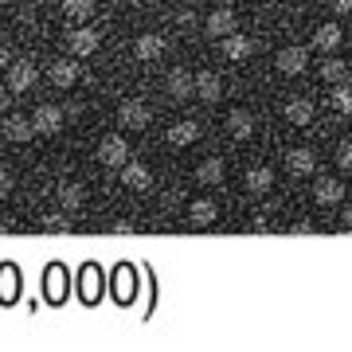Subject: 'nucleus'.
<instances>
[{
	"label": "nucleus",
	"mask_w": 352,
	"mask_h": 352,
	"mask_svg": "<svg viewBox=\"0 0 352 352\" xmlns=\"http://www.w3.org/2000/svg\"><path fill=\"white\" fill-rule=\"evenodd\" d=\"M12 188H16L12 173H8V168H0V200H8V196H12Z\"/></svg>",
	"instance_id": "nucleus-34"
},
{
	"label": "nucleus",
	"mask_w": 352,
	"mask_h": 352,
	"mask_svg": "<svg viewBox=\"0 0 352 352\" xmlns=\"http://www.w3.org/2000/svg\"><path fill=\"white\" fill-rule=\"evenodd\" d=\"M90 12H94V0H63V16L71 20H87Z\"/></svg>",
	"instance_id": "nucleus-31"
},
{
	"label": "nucleus",
	"mask_w": 352,
	"mask_h": 352,
	"mask_svg": "<svg viewBox=\"0 0 352 352\" xmlns=\"http://www.w3.org/2000/svg\"><path fill=\"white\" fill-rule=\"evenodd\" d=\"M133 55H138V59H145V63L161 59V55H164V39H161V36H149V32H145V36L133 39Z\"/></svg>",
	"instance_id": "nucleus-23"
},
{
	"label": "nucleus",
	"mask_w": 352,
	"mask_h": 352,
	"mask_svg": "<svg viewBox=\"0 0 352 352\" xmlns=\"http://www.w3.org/2000/svg\"><path fill=\"white\" fill-rule=\"evenodd\" d=\"M164 87H168V94H173V98H188L192 94V71H184V67H173V71H168V75H164Z\"/></svg>",
	"instance_id": "nucleus-21"
},
{
	"label": "nucleus",
	"mask_w": 352,
	"mask_h": 352,
	"mask_svg": "<svg viewBox=\"0 0 352 352\" xmlns=\"http://www.w3.org/2000/svg\"><path fill=\"white\" fill-rule=\"evenodd\" d=\"M43 231H51V235H67V231H71V219L59 215V212H47L43 215Z\"/></svg>",
	"instance_id": "nucleus-32"
},
{
	"label": "nucleus",
	"mask_w": 352,
	"mask_h": 352,
	"mask_svg": "<svg viewBox=\"0 0 352 352\" xmlns=\"http://www.w3.org/2000/svg\"><path fill=\"white\" fill-rule=\"evenodd\" d=\"M51 82L59 90H71L78 82V63L75 59H55V63H51Z\"/></svg>",
	"instance_id": "nucleus-19"
},
{
	"label": "nucleus",
	"mask_w": 352,
	"mask_h": 352,
	"mask_svg": "<svg viewBox=\"0 0 352 352\" xmlns=\"http://www.w3.org/2000/svg\"><path fill=\"white\" fill-rule=\"evenodd\" d=\"M43 294H47V302H63L67 298V270L59 263L43 274Z\"/></svg>",
	"instance_id": "nucleus-17"
},
{
	"label": "nucleus",
	"mask_w": 352,
	"mask_h": 352,
	"mask_svg": "<svg viewBox=\"0 0 352 352\" xmlns=\"http://www.w3.org/2000/svg\"><path fill=\"white\" fill-rule=\"evenodd\" d=\"M129 4H133V8H141V4H149V0H129Z\"/></svg>",
	"instance_id": "nucleus-42"
},
{
	"label": "nucleus",
	"mask_w": 352,
	"mask_h": 352,
	"mask_svg": "<svg viewBox=\"0 0 352 352\" xmlns=\"http://www.w3.org/2000/svg\"><path fill=\"white\" fill-rule=\"evenodd\" d=\"M78 294H82V302H98L102 298V270L98 266H82V274H78Z\"/></svg>",
	"instance_id": "nucleus-18"
},
{
	"label": "nucleus",
	"mask_w": 352,
	"mask_h": 352,
	"mask_svg": "<svg viewBox=\"0 0 352 352\" xmlns=\"http://www.w3.org/2000/svg\"><path fill=\"white\" fill-rule=\"evenodd\" d=\"M59 204H63L67 212H82L87 208V188L82 184H63L59 188Z\"/></svg>",
	"instance_id": "nucleus-28"
},
{
	"label": "nucleus",
	"mask_w": 352,
	"mask_h": 352,
	"mask_svg": "<svg viewBox=\"0 0 352 352\" xmlns=\"http://www.w3.org/2000/svg\"><path fill=\"white\" fill-rule=\"evenodd\" d=\"M0 133H4V141H12V145H24V141H32V118H24V113H8L4 118V126H0Z\"/></svg>",
	"instance_id": "nucleus-10"
},
{
	"label": "nucleus",
	"mask_w": 352,
	"mask_h": 352,
	"mask_svg": "<svg viewBox=\"0 0 352 352\" xmlns=\"http://www.w3.org/2000/svg\"><path fill=\"white\" fill-rule=\"evenodd\" d=\"M314 200L321 204V208H337L340 200H344V180H337V176H321L314 184Z\"/></svg>",
	"instance_id": "nucleus-9"
},
{
	"label": "nucleus",
	"mask_w": 352,
	"mask_h": 352,
	"mask_svg": "<svg viewBox=\"0 0 352 352\" xmlns=\"http://www.w3.org/2000/svg\"><path fill=\"white\" fill-rule=\"evenodd\" d=\"M32 129L43 133V138L59 133V129H63V110H59V106H36V113H32Z\"/></svg>",
	"instance_id": "nucleus-6"
},
{
	"label": "nucleus",
	"mask_w": 352,
	"mask_h": 352,
	"mask_svg": "<svg viewBox=\"0 0 352 352\" xmlns=\"http://www.w3.org/2000/svg\"><path fill=\"white\" fill-rule=\"evenodd\" d=\"M67 47H71V55H78V59H90V55L102 47V36L94 28H75V32L67 36Z\"/></svg>",
	"instance_id": "nucleus-3"
},
{
	"label": "nucleus",
	"mask_w": 352,
	"mask_h": 352,
	"mask_svg": "<svg viewBox=\"0 0 352 352\" xmlns=\"http://www.w3.org/2000/svg\"><path fill=\"white\" fill-rule=\"evenodd\" d=\"M113 235H133V223H129V219H118V223H113Z\"/></svg>",
	"instance_id": "nucleus-38"
},
{
	"label": "nucleus",
	"mask_w": 352,
	"mask_h": 352,
	"mask_svg": "<svg viewBox=\"0 0 352 352\" xmlns=\"http://www.w3.org/2000/svg\"><path fill=\"white\" fill-rule=\"evenodd\" d=\"M188 219H192L196 227H212L215 219H219V204H212V200H192Z\"/></svg>",
	"instance_id": "nucleus-25"
},
{
	"label": "nucleus",
	"mask_w": 352,
	"mask_h": 352,
	"mask_svg": "<svg viewBox=\"0 0 352 352\" xmlns=\"http://www.w3.org/2000/svg\"><path fill=\"white\" fill-rule=\"evenodd\" d=\"M314 168H317L314 149H305V145H298V149H289V153H286V173H289V176H309Z\"/></svg>",
	"instance_id": "nucleus-14"
},
{
	"label": "nucleus",
	"mask_w": 352,
	"mask_h": 352,
	"mask_svg": "<svg viewBox=\"0 0 352 352\" xmlns=\"http://www.w3.org/2000/svg\"><path fill=\"white\" fill-rule=\"evenodd\" d=\"M340 219H344V227H352V204L344 208V212H340Z\"/></svg>",
	"instance_id": "nucleus-40"
},
{
	"label": "nucleus",
	"mask_w": 352,
	"mask_h": 352,
	"mask_svg": "<svg viewBox=\"0 0 352 352\" xmlns=\"http://www.w3.org/2000/svg\"><path fill=\"white\" fill-rule=\"evenodd\" d=\"M286 122L289 126H309V122H314V102L309 98H289L286 102Z\"/></svg>",
	"instance_id": "nucleus-24"
},
{
	"label": "nucleus",
	"mask_w": 352,
	"mask_h": 352,
	"mask_svg": "<svg viewBox=\"0 0 352 352\" xmlns=\"http://www.w3.org/2000/svg\"><path fill=\"white\" fill-rule=\"evenodd\" d=\"M12 63V59H8V47H4V43H0V71H4V67Z\"/></svg>",
	"instance_id": "nucleus-39"
},
{
	"label": "nucleus",
	"mask_w": 352,
	"mask_h": 352,
	"mask_svg": "<svg viewBox=\"0 0 352 352\" xmlns=\"http://www.w3.org/2000/svg\"><path fill=\"white\" fill-rule=\"evenodd\" d=\"M118 173H122V184H126V188H133V192H145L153 184L149 164H141V161H126Z\"/></svg>",
	"instance_id": "nucleus-11"
},
{
	"label": "nucleus",
	"mask_w": 352,
	"mask_h": 352,
	"mask_svg": "<svg viewBox=\"0 0 352 352\" xmlns=\"http://www.w3.org/2000/svg\"><path fill=\"white\" fill-rule=\"evenodd\" d=\"M317 75L325 78L329 87H340V82H349V63H344V59H337V55H329Z\"/></svg>",
	"instance_id": "nucleus-26"
},
{
	"label": "nucleus",
	"mask_w": 352,
	"mask_h": 352,
	"mask_svg": "<svg viewBox=\"0 0 352 352\" xmlns=\"http://www.w3.org/2000/svg\"><path fill=\"white\" fill-rule=\"evenodd\" d=\"M235 28H239V16L231 12V8H215V12L208 16V20H204V32H208L212 39H223V36H231Z\"/></svg>",
	"instance_id": "nucleus-8"
},
{
	"label": "nucleus",
	"mask_w": 352,
	"mask_h": 352,
	"mask_svg": "<svg viewBox=\"0 0 352 352\" xmlns=\"http://www.w3.org/2000/svg\"><path fill=\"white\" fill-rule=\"evenodd\" d=\"M149 118H153V110L145 106V102H138V98H129V102L118 106V126H126V129H145L149 126Z\"/></svg>",
	"instance_id": "nucleus-2"
},
{
	"label": "nucleus",
	"mask_w": 352,
	"mask_h": 352,
	"mask_svg": "<svg viewBox=\"0 0 352 352\" xmlns=\"http://www.w3.org/2000/svg\"><path fill=\"white\" fill-rule=\"evenodd\" d=\"M289 235H294V239H305V235H314V223H309V219H302V223L289 227Z\"/></svg>",
	"instance_id": "nucleus-35"
},
{
	"label": "nucleus",
	"mask_w": 352,
	"mask_h": 352,
	"mask_svg": "<svg viewBox=\"0 0 352 352\" xmlns=\"http://www.w3.org/2000/svg\"><path fill=\"white\" fill-rule=\"evenodd\" d=\"M20 298V274H16V266H0V302H16Z\"/></svg>",
	"instance_id": "nucleus-27"
},
{
	"label": "nucleus",
	"mask_w": 352,
	"mask_h": 352,
	"mask_svg": "<svg viewBox=\"0 0 352 352\" xmlns=\"http://www.w3.org/2000/svg\"><path fill=\"white\" fill-rule=\"evenodd\" d=\"M340 39H344V32H340V24H321L314 32V47L325 51V55H333V51L340 47Z\"/></svg>",
	"instance_id": "nucleus-22"
},
{
	"label": "nucleus",
	"mask_w": 352,
	"mask_h": 352,
	"mask_svg": "<svg viewBox=\"0 0 352 352\" xmlns=\"http://www.w3.org/2000/svg\"><path fill=\"white\" fill-rule=\"evenodd\" d=\"M196 141H200V122L184 118V122L168 126V145H173V149H188V145H196Z\"/></svg>",
	"instance_id": "nucleus-12"
},
{
	"label": "nucleus",
	"mask_w": 352,
	"mask_h": 352,
	"mask_svg": "<svg viewBox=\"0 0 352 352\" xmlns=\"http://www.w3.org/2000/svg\"><path fill=\"white\" fill-rule=\"evenodd\" d=\"M192 94L204 102H219V94H223V78L215 75V71H196L192 75Z\"/></svg>",
	"instance_id": "nucleus-5"
},
{
	"label": "nucleus",
	"mask_w": 352,
	"mask_h": 352,
	"mask_svg": "<svg viewBox=\"0 0 352 352\" xmlns=\"http://www.w3.org/2000/svg\"><path fill=\"white\" fill-rule=\"evenodd\" d=\"M98 161L106 164V168H122V164L129 161V141L118 138V133L102 138V141H98Z\"/></svg>",
	"instance_id": "nucleus-1"
},
{
	"label": "nucleus",
	"mask_w": 352,
	"mask_h": 352,
	"mask_svg": "<svg viewBox=\"0 0 352 352\" xmlns=\"http://www.w3.org/2000/svg\"><path fill=\"white\" fill-rule=\"evenodd\" d=\"M337 164L349 173L352 168V141H340V149H337Z\"/></svg>",
	"instance_id": "nucleus-33"
},
{
	"label": "nucleus",
	"mask_w": 352,
	"mask_h": 352,
	"mask_svg": "<svg viewBox=\"0 0 352 352\" xmlns=\"http://www.w3.org/2000/svg\"><path fill=\"white\" fill-rule=\"evenodd\" d=\"M329 8L337 16H352V0H329Z\"/></svg>",
	"instance_id": "nucleus-36"
},
{
	"label": "nucleus",
	"mask_w": 352,
	"mask_h": 352,
	"mask_svg": "<svg viewBox=\"0 0 352 352\" xmlns=\"http://www.w3.org/2000/svg\"><path fill=\"white\" fill-rule=\"evenodd\" d=\"M196 180H200V184H223V161H219V157H208V161H200V168H196Z\"/></svg>",
	"instance_id": "nucleus-29"
},
{
	"label": "nucleus",
	"mask_w": 352,
	"mask_h": 352,
	"mask_svg": "<svg viewBox=\"0 0 352 352\" xmlns=\"http://www.w3.org/2000/svg\"><path fill=\"white\" fill-rule=\"evenodd\" d=\"M0 110H8V94L4 90H0Z\"/></svg>",
	"instance_id": "nucleus-41"
},
{
	"label": "nucleus",
	"mask_w": 352,
	"mask_h": 352,
	"mask_svg": "<svg viewBox=\"0 0 352 352\" xmlns=\"http://www.w3.org/2000/svg\"><path fill=\"white\" fill-rule=\"evenodd\" d=\"M36 63H28V59H20V63H8V90L12 94H24V90L36 87Z\"/></svg>",
	"instance_id": "nucleus-7"
},
{
	"label": "nucleus",
	"mask_w": 352,
	"mask_h": 352,
	"mask_svg": "<svg viewBox=\"0 0 352 352\" xmlns=\"http://www.w3.org/2000/svg\"><path fill=\"white\" fill-rule=\"evenodd\" d=\"M227 133H231V138L235 141H251L254 138V113L251 110H231L227 113Z\"/></svg>",
	"instance_id": "nucleus-13"
},
{
	"label": "nucleus",
	"mask_w": 352,
	"mask_h": 352,
	"mask_svg": "<svg viewBox=\"0 0 352 352\" xmlns=\"http://www.w3.org/2000/svg\"><path fill=\"white\" fill-rule=\"evenodd\" d=\"M113 298H118V302H133V298H138L133 266H118V270H113Z\"/></svg>",
	"instance_id": "nucleus-15"
},
{
	"label": "nucleus",
	"mask_w": 352,
	"mask_h": 352,
	"mask_svg": "<svg viewBox=\"0 0 352 352\" xmlns=\"http://www.w3.org/2000/svg\"><path fill=\"white\" fill-rule=\"evenodd\" d=\"M243 184H247V192H254V196H263V192L274 188V168H266V164H254L251 173L243 176Z\"/></svg>",
	"instance_id": "nucleus-20"
},
{
	"label": "nucleus",
	"mask_w": 352,
	"mask_h": 352,
	"mask_svg": "<svg viewBox=\"0 0 352 352\" xmlns=\"http://www.w3.org/2000/svg\"><path fill=\"white\" fill-rule=\"evenodd\" d=\"M329 106H333L337 113H344V118H349V113H352V87H349V82L333 87V94H329Z\"/></svg>",
	"instance_id": "nucleus-30"
},
{
	"label": "nucleus",
	"mask_w": 352,
	"mask_h": 352,
	"mask_svg": "<svg viewBox=\"0 0 352 352\" xmlns=\"http://www.w3.org/2000/svg\"><path fill=\"white\" fill-rule=\"evenodd\" d=\"M251 227L258 231V235H266V231H270V223H266V215H263V212H258V215L251 219Z\"/></svg>",
	"instance_id": "nucleus-37"
},
{
	"label": "nucleus",
	"mask_w": 352,
	"mask_h": 352,
	"mask_svg": "<svg viewBox=\"0 0 352 352\" xmlns=\"http://www.w3.org/2000/svg\"><path fill=\"white\" fill-rule=\"evenodd\" d=\"M274 67L282 75H305V67H309V47H282Z\"/></svg>",
	"instance_id": "nucleus-4"
},
{
	"label": "nucleus",
	"mask_w": 352,
	"mask_h": 352,
	"mask_svg": "<svg viewBox=\"0 0 352 352\" xmlns=\"http://www.w3.org/2000/svg\"><path fill=\"white\" fill-rule=\"evenodd\" d=\"M223 55L231 59V63H243V59H251V55H254V39L239 36V32H231V36H223Z\"/></svg>",
	"instance_id": "nucleus-16"
}]
</instances>
